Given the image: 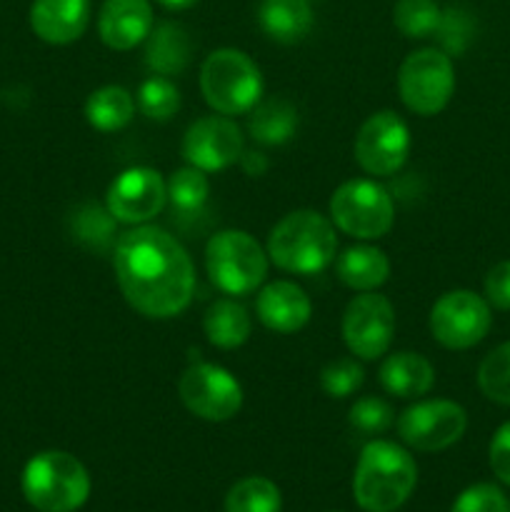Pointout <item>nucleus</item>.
I'll return each mask as SVG.
<instances>
[{"instance_id":"nucleus-15","label":"nucleus","mask_w":510,"mask_h":512,"mask_svg":"<svg viewBox=\"0 0 510 512\" xmlns=\"http://www.w3.org/2000/svg\"><path fill=\"white\" fill-rule=\"evenodd\" d=\"M245 150L243 130L228 115L198 118L183 135V158L203 173H218L240 160Z\"/></svg>"},{"instance_id":"nucleus-25","label":"nucleus","mask_w":510,"mask_h":512,"mask_svg":"<svg viewBox=\"0 0 510 512\" xmlns=\"http://www.w3.org/2000/svg\"><path fill=\"white\" fill-rule=\"evenodd\" d=\"M135 98L123 85H103L85 100V120L98 133H118L133 120Z\"/></svg>"},{"instance_id":"nucleus-21","label":"nucleus","mask_w":510,"mask_h":512,"mask_svg":"<svg viewBox=\"0 0 510 512\" xmlns=\"http://www.w3.org/2000/svg\"><path fill=\"white\" fill-rule=\"evenodd\" d=\"M313 0H263L258 8L260 30L283 45L300 43L313 30Z\"/></svg>"},{"instance_id":"nucleus-29","label":"nucleus","mask_w":510,"mask_h":512,"mask_svg":"<svg viewBox=\"0 0 510 512\" xmlns=\"http://www.w3.org/2000/svg\"><path fill=\"white\" fill-rule=\"evenodd\" d=\"M135 105H138L145 118L165 123L180 110V90L165 75H150L148 80L140 83Z\"/></svg>"},{"instance_id":"nucleus-35","label":"nucleus","mask_w":510,"mask_h":512,"mask_svg":"<svg viewBox=\"0 0 510 512\" xmlns=\"http://www.w3.org/2000/svg\"><path fill=\"white\" fill-rule=\"evenodd\" d=\"M450 512H510V503L500 493V488L490 483H478L458 495Z\"/></svg>"},{"instance_id":"nucleus-2","label":"nucleus","mask_w":510,"mask_h":512,"mask_svg":"<svg viewBox=\"0 0 510 512\" xmlns=\"http://www.w3.org/2000/svg\"><path fill=\"white\" fill-rule=\"evenodd\" d=\"M418 465L413 455L390 440H370L353 475L355 503L365 512H393L413 495Z\"/></svg>"},{"instance_id":"nucleus-38","label":"nucleus","mask_w":510,"mask_h":512,"mask_svg":"<svg viewBox=\"0 0 510 512\" xmlns=\"http://www.w3.org/2000/svg\"><path fill=\"white\" fill-rule=\"evenodd\" d=\"M238 163L243 165V170L248 175H263L265 170H268V160H265L263 153H245L243 150Z\"/></svg>"},{"instance_id":"nucleus-7","label":"nucleus","mask_w":510,"mask_h":512,"mask_svg":"<svg viewBox=\"0 0 510 512\" xmlns=\"http://www.w3.org/2000/svg\"><path fill=\"white\" fill-rule=\"evenodd\" d=\"M328 208L335 228L358 240L383 238L395 223L393 195L370 178L345 180L333 193Z\"/></svg>"},{"instance_id":"nucleus-1","label":"nucleus","mask_w":510,"mask_h":512,"mask_svg":"<svg viewBox=\"0 0 510 512\" xmlns=\"http://www.w3.org/2000/svg\"><path fill=\"white\" fill-rule=\"evenodd\" d=\"M113 268L120 293L143 318L170 320L193 300V260L168 230L133 225L120 233L115 240Z\"/></svg>"},{"instance_id":"nucleus-16","label":"nucleus","mask_w":510,"mask_h":512,"mask_svg":"<svg viewBox=\"0 0 510 512\" xmlns=\"http://www.w3.org/2000/svg\"><path fill=\"white\" fill-rule=\"evenodd\" d=\"M255 315L273 333L293 335L310 323L313 303L293 280H275L265 285L255 298Z\"/></svg>"},{"instance_id":"nucleus-36","label":"nucleus","mask_w":510,"mask_h":512,"mask_svg":"<svg viewBox=\"0 0 510 512\" xmlns=\"http://www.w3.org/2000/svg\"><path fill=\"white\" fill-rule=\"evenodd\" d=\"M483 288L490 308L510 310V260H503L488 270Z\"/></svg>"},{"instance_id":"nucleus-14","label":"nucleus","mask_w":510,"mask_h":512,"mask_svg":"<svg viewBox=\"0 0 510 512\" xmlns=\"http://www.w3.org/2000/svg\"><path fill=\"white\" fill-rule=\"evenodd\" d=\"M168 205L165 180L153 168H128L115 175L105 193V208L123 225H148Z\"/></svg>"},{"instance_id":"nucleus-11","label":"nucleus","mask_w":510,"mask_h":512,"mask_svg":"<svg viewBox=\"0 0 510 512\" xmlns=\"http://www.w3.org/2000/svg\"><path fill=\"white\" fill-rule=\"evenodd\" d=\"M360 168L375 178H390L410 155V128L395 110H378L360 125L353 145Z\"/></svg>"},{"instance_id":"nucleus-22","label":"nucleus","mask_w":510,"mask_h":512,"mask_svg":"<svg viewBox=\"0 0 510 512\" xmlns=\"http://www.w3.org/2000/svg\"><path fill=\"white\" fill-rule=\"evenodd\" d=\"M335 275L343 285L358 293H370L390 278V260L375 245H353L335 260Z\"/></svg>"},{"instance_id":"nucleus-34","label":"nucleus","mask_w":510,"mask_h":512,"mask_svg":"<svg viewBox=\"0 0 510 512\" xmlns=\"http://www.w3.org/2000/svg\"><path fill=\"white\" fill-rule=\"evenodd\" d=\"M470 35H473V20H470L468 13H463L460 8L443 10V18H440L438 30H435V38L440 40L443 53L460 55L468 48Z\"/></svg>"},{"instance_id":"nucleus-30","label":"nucleus","mask_w":510,"mask_h":512,"mask_svg":"<svg viewBox=\"0 0 510 512\" xmlns=\"http://www.w3.org/2000/svg\"><path fill=\"white\" fill-rule=\"evenodd\" d=\"M478 388L488 400L510 408V340L485 355L478 368Z\"/></svg>"},{"instance_id":"nucleus-32","label":"nucleus","mask_w":510,"mask_h":512,"mask_svg":"<svg viewBox=\"0 0 510 512\" xmlns=\"http://www.w3.org/2000/svg\"><path fill=\"white\" fill-rule=\"evenodd\" d=\"M348 423L363 438H375V435H383L385 430H390V425L395 423V415L383 398L368 395V398H360L350 405Z\"/></svg>"},{"instance_id":"nucleus-26","label":"nucleus","mask_w":510,"mask_h":512,"mask_svg":"<svg viewBox=\"0 0 510 512\" xmlns=\"http://www.w3.org/2000/svg\"><path fill=\"white\" fill-rule=\"evenodd\" d=\"M165 193H168V205L173 208V213H200L210 195L208 173L193 168V165H185V168L175 170V173L165 180Z\"/></svg>"},{"instance_id":"nucleus-5","label":"nucleus","mask_w":510,"mask_h":512,"mask_svg":"<svg viewBox=\"0 0 510 512\" xmlns=\"http://www.w3.org/2000/svg\"><path fill=\"white\" fill-rule=\"evenodd\" d=\"M268 250L245 230H220L205 245V270L220 293L245 298L265 283Z\"/></svg>"},{"instance_id":"nucleus-28","label":"nucleus","mask_w":510,"mask_h":512,"mask_svg":"<svg viewBox=\"0 0 510 512\" xmlns=\"http://www.w3.org/2000/svg\"><path fill=\"white\" fill-rule=\"evenodd\" d=\"M443 10L435 0H398L393 8V25L405 38H433Z\"/></svg>"},{"instance_id":"nucleus-27","label":"nucleus","mask_w":510,"mask_h":512,"mask_svg":"<svg viewBox=\"0 0 510 512\" xmlns=\"http://www.w3.org/2000/svg\"><path fill=\"white\" fill-rule=\"evenodd\" d=\"M280 505L278 485L260 475L235 483L225 498V512H280Z\"/></svg>"},{"instance_id":"nucleus-20","label":"nucleus","mask_w":510,"mask_h":512,"mask_svg":"<svg viewBox=\"0 0 510 512\" xmlns=\"http://www.w3.org/2000/svg\"><path fill=\"white\" fill-rule=\"evenodd\" d=\"M193 40L185 25L163 20L153 25L148 40H145V65L158 75H180L190 63Z\"/></svg>"},{"instance_id":"nucleus-4","label":"nucleus","mask_w":510,"mask_h":512,"mask_svg":"<svg viewBox=\"0 0 510 512\" xmlns=\"http://www.w3.org/2000/svg\"><path fill=\"white\" fill-rule=\"evenodd\" d=\"M25 500L40 512H75L90 498V475L75 455L45 450L33 455L20 475Z\"/></svg>"},{"instance_id":"nucleus-31","label":"nucleus","mask_w":510,"mask_h":512,"mask_svg":"<svg viewBox=\"0 0 510 512\" xmlns=\"http://www.w3.org/2000/svg\"><path fill=\"white\" fill-rule=\"evenodd\" d=\"M115 225L118 220L110 215L108 208L88 203L75 213L73 235L78 243L88 245V248H105L108 243H113Z\"/></svg>"},{"instance_id":"nucleus-10","label":"nucleus","mask_w":510,"mask_h":512,"mask_svg":"<svg viewBox=\"0 0 510 512\" xmlns=\"http://www.w3.org/2000/svg\"><path fill=\"white\" fill-rule=\"evenodd\" d=\"M493 325L490 305L473 290H450L430 310V335L448 350L475 348Z\"/></svg>"},{"instance_id":"nucleus-8","label":"nucleus","mask_w":510,"mask_h":512,"mask_svg":"<svg viewBox=\"0 0 510 512\" xmlns=\"http://www.w3.org/2000/svg\"><path fill=\"white\" fill-rule=\"evenodd\" d=\"M398 93L415 115H438L455 93V68L440 48H420L403 60L398 70Z\"/></svg>"},{"instance_id":"nucleus-23","label":"nucleus","mask_w":510,"mask_h":512,"mask_svg":"<svg viewBox=\"0 0 510 512\" xmlns=\"http://www.w3.org/2000/svg\"><path fill=\"white\" fill-rule=\"evenodd\" d=\"M203 330L210 345L220 350H235L248 343L253 320H250L248 310L238 300L220 298L205 310Z\"/></svg>"},{"instance_id":"nucleus-24","label":"nucleus","mask_w":510,"mask_h":512,"mask_svg":"<svg viewBox=\"0 0 510 512\" xmlns=\"http://www.w3.org/2000/svg\"><path fill=\"white\" fill-rule=\"evenodd\" d=\"M298 130V110L283 98L258 100L248 113V133L260 145H283Z\"/></svg>"},{"instance_id":"nucleus-9","label":"nucleus","mask_w":510,"mask_h":512,"mask_svg":"<svg viewBox=\"0 0 510 512\" xmlns=\"http://www.w3.org/2000/svg\"><path fill=\"white\" fill-rule=\"evenodd\" d=\"M178 395L185 408L208 423H225L243 408V388L223 365L198 363L188 365L178 380Z\"/></svg>"},{"instance_id":"nucleus-17","label":"nucleus","mask_w":510,"mask_h":512,"mask_svg":"<svg viewBox=\"0 0 510 512\" xmlns=\"http://www.w3.org/2000/svg\"><path fill=\"white\" fill-rule=\"evenodd\" d=\"M155 25L150 0H105L98 13L100 40L110 50H133Z\"/></svg>"},{"instance_id":"nucleus-39","label":"nucleus","mask_w":510,"mask_h":512,"mask_svg":"<svg viewBox=\"0 0 510 512\" xmlns=\"http://www.w3.org/2000/svg\"><path fill=\"white\" fill-rule=\"evenodd\" d=\"M155 3L163 5L165 10H188V8H193L198 0H155Z\"/></svg>"},{"instance_id":"nucleus-33","label":"nucleus","mask_w":510,"mask_h":512,"mask_svg":"<svg viewBox=\"0 0 510 512\" xmlns=\"http://www.w3.org/2000/svg\"><path fill=\"white\" fill-rule=\"evenodd\" d=\"M363 380L365 370L358 363V358H338L325 365L323 373H320V385H323L325 395L335 400L350 398L355 390H360Z\"/></svg>"},{"instance_id":"nucleus-12","label":"nucleus","mask_w":510,"mask_h":512,"mask_svg":"<svg viewBox=\"0 0 510 512\" xmlns=\"http://www.w3.org/2000/svg\"><path fill=\"white\" fill-rule=\"evenodd\" d=\"M468 428V413L453 400H420L400 413L398 435L420 453H438L458 443Z\"/></svg>"},{"instance_id":"nucleus-18","label":"nucleus","mask_w":510,"mask_h":512,"mask_svg":"<svg viewBox=\"0 0 510 512\" xmlns=\"http://www.w3.org/2000/svg\"><path fill=\"white\" fill-rule=\"evenodd\" d=\"M90 23V0H35L30 28L43 43L68 45L83 38Z\"/></svg>"},{"instance_id":"nucleus-3","label":"nucleus","mask_w":510,"mask_h":512,"mask_svg":"<svg viewBox=\"0 0 510 512\" xmlns=\"http://www.w3.org/2000/svg\"><path fill=\"white\" fill-rule=\"evenodd\" d=\"M268 258L293 275H318L338 253L335 225L318 210H293L268 235Z\"/></svg>"},{"instance_id":"nucleus-13","label":"nucleus","mask_w":510,"mask_h":512,"mask_svg":"<svg viewBox=\"0 0 510 512\" xmlns=\"http://www.w3.org/2000/svg\"><path fill=\"white\" fill-rule=\"evenodd\" d=\"M395 335V310L385 295L360 293L343 313V340L358 360H378L390 350Z\"/></svg>"},{"instance_id":"nucleus-6","label":"nucleus","mask_w":510,"mask_h":512,"mask_svg":"<svg viewBox=\"0 0 510 512\" xmlns=\"http://www.w3.org/2000/svg\"><path fill=\"white\" fill-rule=\"evenodd\" d=\"M200 90L215 113L245 115L263 98V75L248 53L220 48L200 68Z\"/></svg>"},{"instance_id":"nucleus-37","label":"nucleus","mask_w":510,"mask_h":512,"mask_svg":"<svg viewBox=\"0 0 510 512\" xmlns=\"http://www.w3.org/2000/svg\"><path fill=\"white\" fill-rule=\"evenodd\" d=\"M488 458L495 478H498L500 483L510 485V420L495 430L493 440H490Z\"/></svg>"},{"instance_id":"nucleus-19","label":"nucleus","mask_w":510,"mask_h":512,"mask_svg":"<svg viewBox=\"0 0 510 512\" xmlns=\"http://www.w3.org/2000/svg\"><path fill=\"white\" fill-rule=\"evenodd\" d=\"M380 385L388 395L403 400H418L435 385V368L420 353H393L380 365Z\"/></svg>"}]
</instances>
